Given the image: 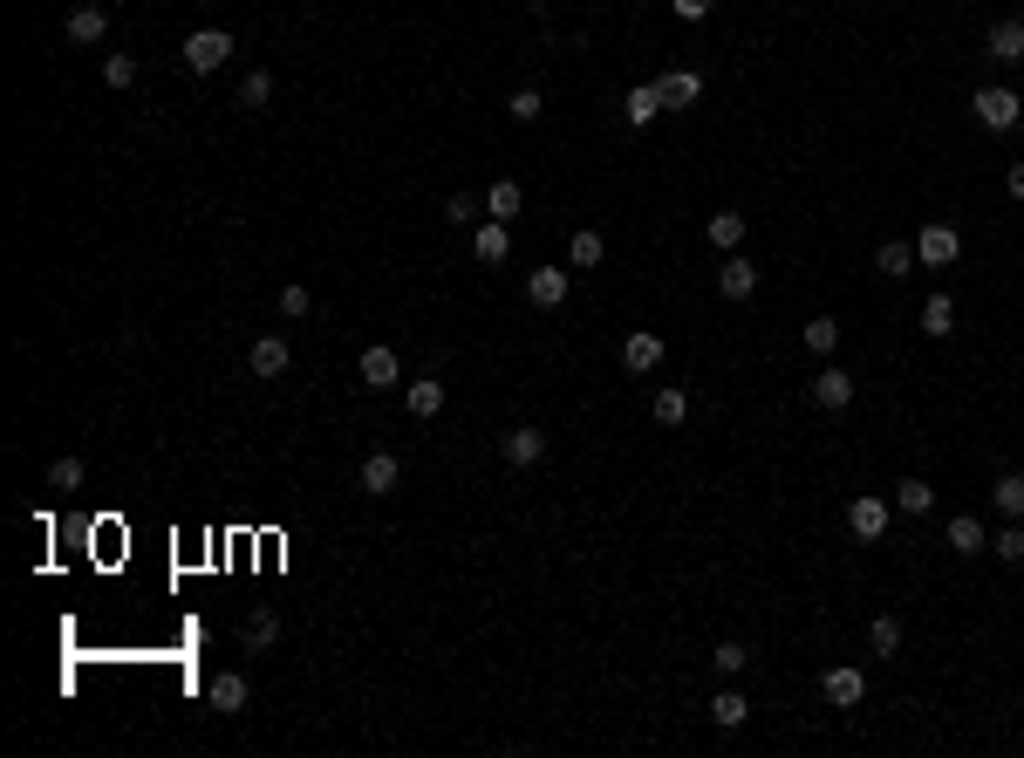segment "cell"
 <instances>
[{
	"label": "cell",
	"instance_id": "9",
	"mask_svg": "<svg viewBox=\"0 0 1024 758\" xmlns=\"http://www.w3.org/2000/svg\"><path fill=\"white\" fill-rule=\"evenodd\" d=\"M246 697H253V684H246V670H219V676H212V690H205V704H212L219 718H233V711H246Z\"/></svg>",
	"mask_w": 1024,
	"mask_h": 758
},
{
	"label": "cell",
	"instance_id": "32",
	"mask_svg": "<svg viewBox=\"0 0 1024 758\" xmlns=\"http://www.w3.org/2000/svg\"><path fill=\"white\" fill-rule=\"evenodd\" d=\"M806 349H813V356H833V349H840V321L833 315H813L806 321Z\"/></svg>",
	"mask_w": 1024,
	"mask_h": 758
},
{
	"label": "cell",
	"instance_id": "39",
	"mask_svg": "<svg viewBox=\"0 0 1024 758\" xmlns=\"http://www.w3.org/2000/svg\"><path fill=\"white\" fill-rule=\"evenodd\" d=\"M48 486H56V492H75V486H83V459H56V465H48Z\"/></svg>",
	"mask_w": 1024,
	"mask_h": 758
},
{
	"label": "cell",
	"instance_id": "13",
	"mask_svg": "<svg viewBox=\"0 0 1024 758\" xmlns=\"http://www.w3.org/2000/svg\"><path fill=\"white\" fill-rule=\"evenodd\" d=\"M819 690H827L833 711H854V704L867 697V676H861L854 663H840V670H827V684H819Z\"/></svg>",
	"mask_w": 1024,
	"mask_h": 758
},
{
	"label": "cell",
	"instance_id": "40",
	"mask_svg": "<svg viewBox=\"0 0 1024 758\" xmlns=\"http://www.w3.org/2000/svg\"><path fill=\"white\" fill-rule=\"evenodd\" d=\"M307 308H315V294H307L301 281H294V288H280V315H288V321H301Z\"/></svg>",
	"mask_w": 1024,
	"mask_h": 758
},
{
	"label": "cell",
	"instance_id": "27",
	"mask_svg": "<svg viewBox=\"0 0 1024 758\" xmlns=\"http://www.w3.org/2000/svg\"><path fill=\"white\" fill-rule=\"evenodd\" d=\"M990 505H997L1004 519H1024V472H1004V478H997V486H990Z\"/></svg>",
	"mask_w": 1024,
	"mask_h": 758
},
{
	"label": "cell",
	"instance_id": "31",
	"mask_svg": "<svg viewBox=\"0 0 1024 758\" xmlns=\"http://www.w3.org/2000/svg\"><path fill=\"white\" fill-rule=\"evenodd\" d=\"M710 663H717V676H724V684H737V676H745V663H752V649H745V643H717Z\"/></svg>",
	"mask_w": 1024,
	"mask_h": 758
},
{
	"label": "cell",
	"instance_id": "2",
	"mask_svg": "<svg viewBox=\"0 0 1024 758\" xmlns=\"http://www.w3.org/2000/svg\"><path fill=\"white\" fill-rule=\"evenodd\" d=\"M225 62H233V35H225V28L185 35V69H192V75H219Z\"/></svg>",
	"mask_w": 1024,
	"mask_h": 758
},
{
	"label": "cell",
	"instance_id": "21",
	"mask_svg": "<svg viewBox=\"0 0 1024 758\" xmlns=\"http://www.w3.org/2000/svg\"><path fill=\"white\" fill-rule=\"evenodd\" d=\"M894 513H909V519L936 513V486L929 478H902V486H894Z\"/></svg>",
	"mask_w": 1024,
	"mask_h": 758
},
{
	"label": "cell",
	"instance_id": "10",
	"mask_svg": "<svg viewBox=\"0 0 1024 758\" xmlns=\"http://www.w3.org/2000/svg\"><path fill=\"white\" fill-rule=\"evenodd\" d=\"M656 89H662V103H670V110H697L704 75H697V69H662V75H656Z\"/></svg>",
	"mask_w": 1024,
	"mask_h": 758
},
{
	"label": "cell",
	"instance_id": "8",
	"mask_svg": "<svg viewBox=\"0 0 1024 758\" xmlns=\"http://www.w3.org/2000/svg\"><path fill=\"white\" fill-rule=\"evenodd\" d=\"M888 519H894V505H888V499H875V492H861V499L848 505V526H854L861 540H881V534H888Z\"/></svg>",
	"mask_w": 1024,
	"mask_h": 758
},
{
	"label": "cell",
	"instance_id": "30",
	"mask_svg": "<svg viewBox=\"0 0 1024 758\" xmlns=\"http://www.w3.org/2000/svg\"><path fill=\"white\" fill-rule=\"evenodd\" d=\"M649 411H656V424H662V431H676V424L690 417V390H656V403H649Z\"/></svg>",
	"mask_w": 1024,
	"mask_h": 758
},
{
	"label": "cell",
	"instance_id": "12",
	"mask_svg": "<svg viewBox=\"0 0 1024 758\" xmlns=\"http://www.w3.org/2000/svg\"><path fill=\"white\" fill-rule=\"evenodd\" d=\"M499 451H505V465H520V472H526V465H540V459H547V431L520 424V431H505V438H499Z\"/></svg>",
	"mask_w": 1024,
	"mask_h": 758
},
{
	"label": "cell",
	"instance_id": "5",
	"mask_svg": "<svg viewBox=\"0 0 1024 758\" xmlns=\"http://www.w3.org/2000/svg\"><path fill=\"white\" fill-rule=\"evenodd\" d=\"M956 253H963L956 225H942V219H936V225H922V233H915V260H922V267H950Z\"/></svg>",
	"mask_w": 1024,
	"mask_h": 758
},
{
	"label": "cell",
	"instance_id": "19",
	"mask_svg": "<svg viewBox=\"0 0 1024 758\" xmlns=\"http://www.w3.org/2000/svg\"><path fill=\"white\" fill-rule=\"evenodd\" d=\"M922 335H929V342L956 335V301H950V294H929V301H922Z\"/></svg>",
	"mask_w": 1024,
	"mask_h": 758
},
{
	"label": "cell",
	"instance_id": "25",
	"mask_svg": "<svg viewBox=\"0 0 1024 758\" xmlns=\"http://www.w3.org/2000/svg\"><path fill=\"white\" fill-rule=\"evenodd\" d=\"M704 233H710L717 253H737V246H745V212H710Z\"/></svg>",
	"mask_w": 1024,
	"mask_h": 758
},
{
	"label": "cell",
	"instance_id": "34",
	"mask_svg": "<svg viewBox=\"0 0 1024 758\" xmlns=\"http://www.w3.org/2000/svg\"><path fill=\"white\" fill-rule=\"evenodd\" d=\"M990 553H997V561H1004V567H1017V561H1024V519H1011L1004 534L990 540Z\"/></svg>",
	"mask_w": 1024,
	"mask_h": 758
},
{
	"label": "cell",
	"instance_id": "7",
	"mask_svg": "<svg viewBox=\"0 0 1024 758\" xmlns=\"http://www.w3.org/2000/svg\"><path fill=\"white\" fill-rule=\"evenodd\" d=\"M717 294H724V301H752L758 294V267L745 260V253H724V267H717Z\"/></svg>",
	"mask_w": 1024,
	"mask_h": 758
},
{
	"label": "cell",
	"instance_id": "1",
	"mask_svg": "<svg viewBox=\"0 0 1024 758\" xmlns=\"http://www.w3.org/2000/svg\"><path fill=\"white\" fill-rule=\"evenodd\" d=\"M970 117H977L984 131H1017L1024 96H1017V89H1004V83H984L977 96H970Z\"/></svg>",
	"mask_w": 1024,
	"mask_h": 758
},
{
	"label": "cell",
	"instance_id": "20",
	"mask_svg": "<svg viewBox=\"0 0 1024 758\" xmlns=\"http://www.w3.org/2000/svg\"><path fill=\"white\" fill-rule=\"evenodd\" d=\"M984 48H990V62H1024V21H1017V14H1011V21H997Z\"/></svg>",
	"mask_w": 1024,
	"mask_h": 758
},
{
	"label": "cell",
	"instance_id": "37",
	"mask_svg": "<svg viewBox=\"0 0 1024 758\" xmlns=\"http://www.w3.org/2000/svg\"><path fill=\"white\" fill-rule=\"evenodd\" d=\"M273 636H280V622H273V615L260 609V615L246 622V656H260V649H273Z\"/></svg>",
	"mask_w": 1024,
	"mask_h": 758
},
{
	"label": "cell",
	"instance_id": "16",
	"mask_svg": "<svg viewBox=\"0 0 1024 758\" xmlns=\"http://www.w3.org/2000/svg\"><path fill=\"white\" fill-rule=\"evenodd\" d=\"M662 110H670V103H662V89H656V83H635V89L622 96V117L635 123V131H649V123H656Z\"/></svg>",
	"mask_w": 1024,
	"mask_h": 758
},
{
	"label": "cell",
	"instance_id": "35",
	"mask_svg": "<svg viewBox=\"0 0 1024 758\" xmlns=\"http://www.w3.org/2000/svg\"><path fill=\"white\" fill-rule=\"evenodd\" d=\"M240 103H246V110H267V103H273V75H267V69H253L246 83H240Z\"/></svg>",
	"mask_w": 1024,
	"mask_h": 758
},
{
	"label": "cell",
	"instance_id": "43",
	"mask_svg": "<svg viewBox=\"0 0 1024 758\" xmlns=\"http://www.w3.org/2000/svg\"><path fill=\"white\" fill-rule=\"evenodd\" d=\"M1004 192H1011L1017 206H1024V164H1011V171H1004Z\"/></svg>",
	"mask_w": 1024,
	"mask_h": 758
},
{
	"label": "cell",
	"instance_id": "42",
	"mask_svg": "<svg viewBox=\"0 0 1024 758\" xmlns=\"http://www.w3.org/2000/svg\"><path fill=\"white\" fill-rule=\"evenodd\" d=\"M710 8H717V0H670V14H676V21H704Z\"/></svg>",
	"mask_w": 1024,
	"mask_h": 758
},
{
	"label": "cell",
	"instance_id": "11",
	"mask_svg": "<svg viewBox=\"0 0 1024 758\" xmlns=\"http://www.w3.org/2000/svg\"><path fill=\"white\" fill-rule=\"evenodd\" d=\"M246 363H253V376H260V383H273V376H288V363H294V349L280 342V335H260L246 349Z\"/></svg>",
	"mask_w": 1024,
	"mask_h": 758
},
{
	"label": "cell",
	"instance_id": "24",
	"mask_svg": "<svg viewBox=\"0 0 1024 758\" xmlns=\"http://www.w3.org/2000/svg\"><path fill=\"white\" fill-rule=\"evenodd\" d=\"M875 273H881V281H909V273H915V246L909 240H888L875 253Z\"/></svg>",
	"mask_w": 1024,
	"mask_h": 758
},
{
	"label": "cell",
	"instance_id": "28",
	"mask_svg": "<svg viewBox=\"0 0 1024 758\" xmlns=\"http://www.w3.org/2000/svg\"><path fill=\"white\" fill-rule=\"evenodd\" d=\"M752 718V704H745V690H717L710 697V724H724V731H737Z\"/></svg>",
	"mask_w": 1024,
	"mask_h": 758
},
{
	"label": "cell",
	"instance_id": "38",
	"mask_svg": "<svg viewBox=\"0 0 1024 758\" xmlns=\"http://www.w3.org/2000/svg\"><path fill=\"white\" fill-rule=\"evenodd\" d=\"M102 83H110V89H131V83H137V56H110V62H102Z\"/></svg>",
	"mask_w": 1024,
	"mask_h": 758
},
{
	"label": "cell",
	"instance_id": "6",
	"mask_svg": "<svg viewBox=\"0 0 1024 758\" xmlns=\"http://www.w3.org/2000/svg\"><path fill=\"white\" fill-rule=\"evenodd\" d=\"M397 486H403V459H397V451H369V459H363V492L369 499H390Z\"/></svg>",
	"mask_w": 1024,
	"mask_h": 758
},
{
	"label": "cell",
	"instance_id": "36",
	"mask_svg": "<svg viewBox=\"0 0 1024 758\" xmlns=\"http://www.w3.org/2000/svg\"><path fill=\"white\" fill-rule=\"evenodd\" d=\"M540 110H547L540 89H512V96H505V117H512V123H540Z\"/></svg>",
	"mask_w": 1024,
	"mask_h": 758
},
{
	"label": "cell",
	"instance_id": "17",
	"mask_svg": "<svg viewBox=\"0 0 1024 758\" xmlns=\"http://www.w3.org/2000/svg\"><path fill=\"white\" fill-rule=\"evenodd\" d=\"M472 253H478L485 267H499L505 253H512V233H505V219H478V225H472Z\"/></svg>",
	"mask_w": 1024,
	"mask_h": 758
},
{
	"label": "cell",
	"instance_id": "15",
	"mask_svg": "<svg viewBox=\"0 0 1024 758\" xmlns=\"http://www.w3.org/2000/svg\"><path fill=\"white\" fill-rule=\"evenodd\" d=\"M363 383H369V390H397V383H403L397 349H382V342H376V349H363Z\"/></svg>",
	"mask_w": 1024,
	"mask_h": 758
},
{
	"label": "cell",
	"instance_id": "3",
	"mask_svg": "<svg viewBox=\"0 0 1024 758\" xmlns=\"http://www.w3.org/2000/svg\"><path fill=\"white\" fill-rule=\"evenodd\" d=\"M806 396H813V411H848V403H854V376L840 369V363H827V369L806 383Z\"/></svg>",
	"mask_w": 1024,
	"mask_h": 758
},
{
	"label": "cell",
	"instance_id": "33",
	"mask_svg": "<svg viewBox=\"0 0 1024 758\" xmlns=\"http://www.w3.org/2000/svg\"><path fill=\"white\" fill-rule=\"evenodd\" d=\"M867 649H875V656H902V622H894V615H875V628H867Z\"/></svg>",
	"mask_w": 1024,
	"mask_h": 758
},
{
	"label": "cell",
	"instance_id": "41",
	"mask_svg": "<svg viewBox=\"0 0 1024 758\" xmlns=\"http://www.w3.org/2000/svg\"><path fill=\"white\" fill-rule=\"evenodd\" d=\"M444 219H451V225H478V206H472V192H451V198H444Z\"/></svg>",
	"mask_w": 1024,
	"mask_h": 758
},
{
	"label": "cell",
	"instance_id": "22",
	"mask_svg": "<svg viewBox=\"0 0 1024 758\" xmlns=\"http://www.w3.org/2000/svg\"><path fill=\"white\" fill-rule=\"evenodd\" d=\"M942 534H950L956 553H990V534H984V519H977V513H956L950 526H942Z\"/></svg>",
	"mask_w": 1024,
	"mask_h": 758
},
{
	"label": "cell",
	"instance_id": "14",
	"mask_svg": "<svg viewBox=\"0 0 1024 758\" xmlns=\"http://www.w3.org/2000/svg\"><path fill=\"white\" fill-rule=\"evenodd\" d=\"M526 301L533 308H560V301H568V267H533L526 273Z\"/></svg>",
	"mask_w": 1024,
	"mask_h": 758
},
{
	"label": "cell",
	"instance_id": "18",
	"mask_svg": "<svg viewBox=\"0 0 1024 758\" xmlns=\"http://www.w3.org/2000/svg\"><path fill=\"white\" fill-rule=\"evenodd\" d=\"M601 260H608V240L595 233V225H581V233L568 240V267H574V273H595Z\"/></svg>",
	"mask_w": 1024,
	"mask_h": 758
},
{
	"label": "cell",
	"instance_id": "23",
	"mask_svg": "<svg viewBox=\"0 0 1024 758\" xmlns=\"http://www.w3.org/2000/svg\"><path fill=\"white\" fill-rule=\"evenodd\" d=\"M102 35H110V8H75V14H69V41H75V48H89V41H102Z\"/></svg>",
	"mask_w": 1024,
	"mask_h": 758
},
{
	"label": "cell",
	"instance_id": "29",
	"mask_svg": "<svg viewBox=\"0 0 1024 758\" xmlns=\"http://www.w3.org/2000/svg\"><path fill=\"white\" fill-rule=\"evenodd\" d=\"M520 206H526V192L512 179H499L492 192H485V219H520Z\"/></svg>",
	"mask_w": 1024,
	"mask_h": 758
},
{
	"label": "cell",
	"instance_id": "4",
	"mask_svg": "<svg viewBox=\"0 0 1024 758\" xmlns=\"http://www.w3.org/2000/svg\"><path fill=\"white\" fill-rule=\"evenodd\" d=\"M662 356H670V342H662L656 328H635V335L622 342V369H629V376H649V369H662Z\"/></svg>",
	"mask_w": 1024,
	"mask_h": 758
},
{
	"label": "cell",
	"instance_id": "26",
	"mask_svg": "<svg viewBox=\"0 0 1024 758\" xmlns=\"http://www.w3.org/2000/svg\"><path fill=\"white\" fill-rule=\"evenodd\" d=\"M403 403H410V417H417V424L438 417L444 411V383H430V376H424V383H403Z\"/></svg>",
	"mask_w": 1024,
	"mask_h": 758
}]
</instances>
